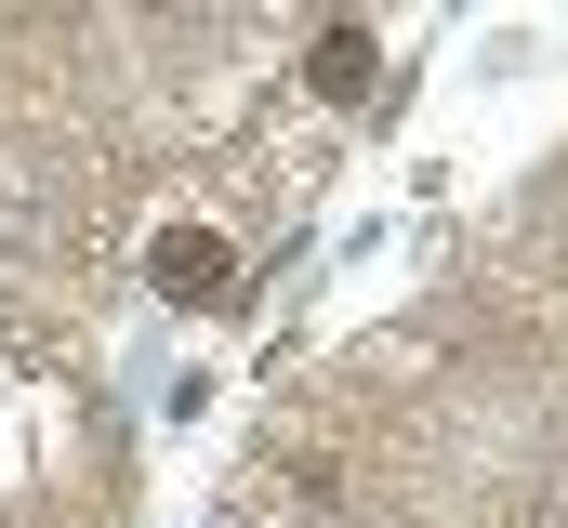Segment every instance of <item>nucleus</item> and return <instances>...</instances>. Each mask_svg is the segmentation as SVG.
<instances>
[{"instance_id": "obj_1", "label": "nucleus", "mask_w": 568, "mask_h": 528, "mask_svg": "<svg viewBox=\"0 0 568 528\" xmlns=\"http://www.w3.org/2000/svg\"><path fill=\"white\" fill-rule=\"evenodd\" d=\"M159 291H172V304H212V291H225V238L172 225V238H159Z\"/></svg>"}, {"instance_id": "obj_2", "label": "nucleus", "mask_w": 568, "mask_h": 528, "mask_svg": "<svg viewBox=\"0 0 568 528\" xmlns=\"http://www.w3.org/2000/svg\"><path fill=\"white\" fill-rule=\"evenodd\" d=\"M371 53H384L371 27H317V53H304V80H317V93L344 106V93H371Z\"/></svg>"}]
</instances>
